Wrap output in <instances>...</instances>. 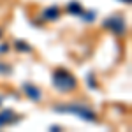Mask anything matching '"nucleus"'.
<instances>
[{
  "label": "nucleus",
  "mask_w": 132,
  "mask_h": 132,
  "mask_svg": "<svg viewBox=\"0 0 132 132\" xmlns=\"http://www.w3.org/2000/svg\"><path fill=\"white\" fill-rule=\"evenodd\" d=\"M51 83L60 93H69V92H74L78 88V79L76 76L72 74L71 71L67 69H55L53 74H51Z\"/></svg>",
  "instance_id": "f257e3e1"
},
{
  "label": "nucleus",
  "mask_w": 132,
  "mask_h": 132,
  "mask_svg": "<svg viewBox=\"0 0 132 132\" xmlns=\"http://www.w3.org/2000/svg\"><path fill=\"white\" fill-rule=\"evenodd\" d=\"M53 109L55 111H60V113H72V114L79 116L81 120H86V122H97V113L93 111L92 108H88L86 104H83V102L60 104V106H55Z\"/></svg>",
  "instance_id": "f03ea898"
},
{
  "label": "nucleus",
  "mask_w": 132,
  "mask_h": 132,
  "mask_svg": "<svg viewBox=\"0 0 132 132\" xmlns=\"http://www.w3.org/2000/svg\"><path fill=\"white\" fill-rule=\"evenodd\" d=\"M104 28H108L109 32H113L114 35H123L127 32V25H125V20H123L120 14H114V16H109L104 20Z\"/></svg>",
  "instance_id": "7ed1b4c3"
},
{
  "label": "nucleus",
  "mask_w": 132,
  "mask_h": 132,
  "mask_svg": "<svg viewBox=\"0 0 132 132\" xmlns=\"http://www.w3.org/2000/svg\"><path fill=\"white\" fill-rule=\"evenodd\" d=\"M23 92H25V93H27V97L32 99L34 102H37V101H41V99H42L41 88H37V86H35V85H32V83H25V85H23Z\"/></svg>",
  "instance_id": "20e7f679"
},
{
  "label": "nucleus",
  "mask_w": 132,
  "mask_h": 132,
  "mask_svg": "<svg viewBox=\"0 0 132 132\" xmlns=\"http://www.w3.org/2000/svg\"><path fill=\"white\" fill-rule=\"evenodd\" d=\"M58 18H60V9L56 5H51L48 9H44V12H42V20L44 21H55Z\"/></svg>",
  "instance_id": "39448f33"
},
{
  "label": "nucleus",
  "mask_w": 132,
  "mask_h": 132,
  "mask_svg": "<svg viewBox=\"0 0 132 132\" xmlns=\"http://www.w3.org/2000/svg\"><path fill=\"white\" fill-rule=\"evenodd\" d=\"M14 111L12 109H5V111L0 113V127H4V125H9V123L14 122Z\"/></svg>",
  "instance_id": "423d86ee"
},
{
  "label": "nucleus",
  "mask_w": 132,
  "mask_h": 132,
  "mask_svg": "<svg viewBox=\"0 0 132 132\" xmlns=\"http://www.w3.org/2000/svg\"><path fill=\"white\" fill-rule=\"evenodd\" d=\"M67 11L71 12V14H76V16H81L83 14V5L79 4V2H71L69 5H67Z\"/></svg>",
  "instance_id": "0eeeda50"
},
{
  "label": "nucleus",
  "mask_w": 132,
  "mask_h": 132,
  "mask_svg": "<svg viewBox=\"0 0 132 132\" xmlns=\"http://www.w3.org/2000/svg\"><path fill=\"white\" fill-rule=\"evenodd\" d=\"M14 50L21 51V53H30L32 46L28 44V42H25V41H16V42H14Z\"/></svg>",
  "instance_id": "6e6552de"
},
{
  "label": "nucleus",
  "mask_w": 132,
  "mask_h": 132,
  "mask_svg": "<svg viewBox=\"0 0 132 132\" xmlns=\"http://www.w3.org/2000/svg\"><path fill=\"white\" fill-rule=\"evenodd\" d=\"M0 72H4V74H9V72H11V67H9V65H4V63H0Z\"/></svg>",
  "instance_id": "1a4fd4ad"
},
{
  "label": "nucleus",
  "mask_w": 132,
  "mask_h": 132,
  "mask_svg": "<svg viewBox=\"0 0 132 132\" xmlns=\"http://www.w3.org/2000/svg\"><path fill=\"white\" fill-rule=\"evenodd\" d=\"M5 51H9V44H2V48H0V53H5Z\"/></svg>",
  "instance_id": "9d476101"
},
{
  "label": "nucleus",
  "mask_w": 132,
  "mask_h": 132,
  "mask_svg": "<svg viewBox=\"0 0 132 132\" xmlns=\"http://www.w3.org/2000/svg\"><path fill=\"white\" fill-rule=\"evenodd\" d=\"M123 2H125V4H130V0H123Z\"/></svg>",
  "instance_id": "9b49d317"
},
{
  "label": "nucleus",
  "mask_w": 132,
  "mask_h": 132,
  "mask_svg": "<svg viewBox=\"0 0 132 132\" xmlns=\"http://www.w3.org/2000/svg\"><path fill=\"white\" fill-rule=\"evenodd\" d=\"M0 37H2V30H0Z\"/></svg>",
  "instance_id": "f8f14e48"
}]
</instances>
